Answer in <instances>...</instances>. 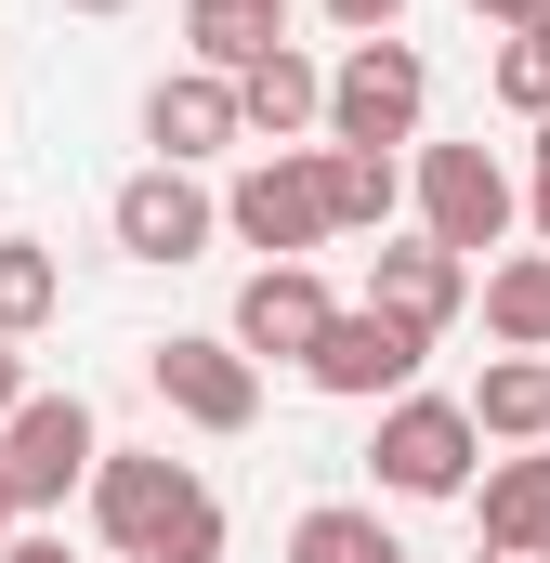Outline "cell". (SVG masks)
<instances>
[{"mask_svg": "<svg viewBox=\"0 0 550 563\" xmlns=\"http://www.w3.org/2000/svg\"><path fill=\"white\" fill-rule=\"evenodd\" d=\"M144 380H157L170 420H197V432H250V420H263V367H250L237 341H210V328L144 341Z\"/></svg>", "mask_w": 550, "mask_h": 563, "instance_id": "obj_6", "label": "cell"}, {"mask_svg": "<svg viewBox=\"0 0 550 563\" xmlns=\"http://www.w3.org/2000/svg\"><path fill=\"white\" fill-rule=\"evenodd\" d=\"M367 301L446 341V328L472 314V263H459V250H432V236H381V250H367Z\"/></svg>", "mask_w": 550, "mask_h": 563, "instance_id": "obj_12", "label": "cell"}, {"mask_svg": "<svg viewBox=\"0 0 550 563\" xmlns=\"http://www.w3.org/2000/svg\"><path fill=\"white\" fill-rule=\"evenodd\" d=\"M485 551H550V445L485 459Z\"/></svg>", "mask_w": 550, "mask_h": 563, "instance_id": "obj_14", "label": "cell"}, {"mask_svg": "<svg viewBox=\"0 0 550 563\" xmlns=\"http://www.w3.org/2000/svg\"><path fill=\"white\" fill-rule=\"evenodd\" d=\"M485 79H498V106H512V119H550V26L498 40V66H485Z\"/></svg>", "mask_w": 550, "mask_h": 563, "instance_id": "obj_21", "label": "cell"}, {"mask_svg": "<svg viewBox=\"0 0 550 563\" xmlns=\"http://www.w3.org/2000/svg\"><path fill=\"white\" fill-rule=\"evenodd\" d=\"M328 13H341L354 40H394V13H407V0H328Z\"/></svg>", "mask_w": 550, "mask_h": 563, "instance_id": "obj_22", "label": "cell"}, {"mask_svg": "<svg viewBox=\"0 0 550 563\" xmlns=\"http://www.w3.org/2000/svg\"><path fill=\"white\" fill-rule=\"evenodd\" d=\"M53 301H66V276H53V250H40V236H0V341L53 328Z\"/></svg>", "mask_w": 550, "mask_h": 563, "instance_id": "obj_20", "label": "cell"}, {"mask_svg": "<svg viewBox=\"0 0 550 563\" xmlns=\"http://www.w3.org/2000/svg\"><path fill=\"white\" fill-rule=\"evenodd\" d=\"M288 563H407V538H394L381 511H354V498H315V511L288 525Z\"/></svg>", "mask_w": 550, "mask_h": 563, "instance_id": "obj_19", "label": "cell"}, {"mask_svg": "<svg viewBox=\"0 0 550 563\" xmlns=\"http://www.w3.org/2000/svg\"><path fill=\"white\" fill-rule=\"evenodd\" d=\"M472 13H485L498 40H525V26H550V0H472Z\"/></svg>", "mask_w": 550, "mask_h": 563, "instance_id": "obj_23", "label": "cell"}, {"mask_svg": "<svg viewBox=\"0 0 550 563\" xmlns=\"http://www.w3.org/2000/svg\"><path fill=\"white\" fill-rule=\"evenodd\" d=\"M144 144H157L170 170H197V157L250 144V106H237V79H223V66H184V79H157V92H144Z\"/></svg>", "mask_w": 550, "mask_h": 563, "instance_id": "obj_11", "label": "cell"}, {"mask_svg": "<svg viewBox=\"0 0 550 563\" xmlns=\"http://www.w3.org/2000/svg\"><path fill=\"white\" fill-rule=\"evenodd\" d=\"M106 236H119L132 263H197V250L223 236V197H210L197 170H170V157H157V170H132V184L106 197Z\"/></svg>", "mask_w": 550, "mask_h": 563, "instance_id": "obj_8", "label": "cell"}, {"mask_svg": "<svg viewBox=\"0 0 550 563\" xmlns=\"http://www.w3.org/2000/svg\"><path fill=\"white\" fill-rule=\"evenodd\" d=\"M92 538L119 563H223V498L170 445H106L92 472Z\"/></svg>", "mask_w": 550, "mask_h": 563, "instance_id": "obj_1", "label": "cell"}, {"mask_svg": "<svg viewBox=\"0 0 550 563\" xmlns=\"http://www.w3.org/2000/svg\"><path fill=\"white\" fill-rule=\"evenodd\" d=\"M237 106H250V132L288 144V132H328V66L301 53V40H275L263 66H237Z\"/></svg>", "mask_w": 550, "mask_h": 563, "instance_id": "obj_13", "label": "cell"}, {"mask_svg": "<svg viewBox=\"0 0 550 563\" xmlns=\"http://www.w3.org/2000/svg\"><path fill=\"white\" fill-rule=\"evenodd\" d=\"M26 420V354H13V341H0V432Z\"/></svg>", "mask_w": 550, "mask_h": 563, "instance_id": "obj_24", "label": "cell"}, {"mask_svg": "<svg viewBox=\"0 0 550 563\" xmlns=\"http://www.w3.org/2000/svg\"><path fill=\"white\" fill-rule=\"evenodd\" d=\"M13 525H26V498H13V472H0V551H13Z\"/></svg>", "mask_w": 550, "mask_h": 563, "instance_id": "obj_27", "label": "cell"}, {"mask_svg": "<svg viewBox=\"0 0 550 563\" xmlns=\"http://www.w3.org/2000/svg\"><path fill=\"white\" fill-rule=\"evenodd\" d=\"M0 472H13V498H26V511H53L66 485H92V472H106V420H92L79 394H26V420L0 432Z\"/></svg>", "mask_w": 550, "mask_h": 563, "instance_id": "obj_9", "label": "cell"}, {"mask_svg": "<svg viewBox=\"0 0 550 563\" xmlns=\"http://www.w3.org/2000/svg\"><path fill=\"white\" fill-rule=\"evenodd\" d=\"M315 170H328V223H341V236H381L394 197H407V170H394L381 144H315Z\"/></svg>", "mask_w": 550, "mask_h": 563, "instance_id": "obj_15", "label": "cell"}, {"mask_svg": "<svg viewBox=\"0 0 550 563\" xmlns=\"http://www.w3.org/2000/svg\"><path fill=\"white\" fill-rule=\"evenodd\" d=\"M66 13H132V0H66Z\"/></svg>", "mask_w": 550, "mask_h": 563, "instance_id": "obj_28", "label": "cell"}, {"mask_svg": "<svg viewBox=\"0 0 550 563\" xmlns=\"http://www.w3.org/2000/svg\"><path fill=\"white\" fill-rule=\"evenodd\" d=\"M328 314H341V301H328V276H315V263H263V276L237 288V328H223V341H237L250 367H275V354H288V367H315Z\"/></svg>", "mask_w": 550, "mask_h": 563, "instance_id": "obj_10", "label": "cell"}, {"mask_svg": "<svg viewBox=\"0 0 550 563\" xmlns=\"http://www.w3.org/2000/svg\"><path fill=\"white\" fill-rule=\"evenodd\" d=\"M525 157H538V250H550V119H538V144H525Z\"/></svg>", "mask_w": 550, "mask_h": 563, "instance_id": "obj_25", "label": "cell"}, {"mask_svg": "<svg viewBox=\"0 0 550 563\" xmlns=\"http://www.w3.org/2000/svg\"><path fill=\"white\" fill-rule=\"evenodd\" d=\"M184 40H197V66H263L275 40H288V0H184Z\"/></svg>", "mask_w": 550, "mask_h": 563, "instance_id": "obj_16", "label": "cell"}, {"mask_svg": "<svg viewBox=\"0 0 550 563\" xmlns=\"http://www.w3.org/2000/svg\"><path fill=\"white\" fill-rule=\"evenodd\" d=\"M485 563H550V551H485Z\"/></svg>", "mask_w": 550, "mask_h": 563, "instance_id": "obj_29", "label": "cell"}, {"mask_svg": "<svg viewBox=\"0 0 550 563\" xmlns=\"http://www.w3.org/2000/svg\"><path fill=\"white\" fill-rule=\"evenodd\" d=\"M223 236L263 250V263H301V250L341 236V223H328V170H315V144H275V157H250V170L223 184Z\"/></svg>", "mask_w": 550, "mask_h": 563, "instance_id": "obj_3", "label": "cell"}, {"mask_svg": "<svg viewBox=\"0 0 550 563\" xmlns=\"http://www.w3.org/2000/svg\"><path fill=\"white\" fill-rule=\"evenodd\" d=\"M0 563H66V538H13V551H0Z\"/></svg>", "mask_w": 550, "mask_h": 563, "instance_id": "obj_26", "label": "cell"}, {"mask_svg": "<svg viewBox=\"0 0 550 563\" xmlns=\"http://www.w3.org/2000/svg\"><path fill=\"white\" fill-rule=\"evenodd\" d=\"M419 354H432V328H407V314H381V301H354V314H328V341H315V394H354V407H394L419 380Z\"/></svg>", "mask_w": 550, "mask_h": 563, "instance_id": "obj_7", "label": "cell"}, {"mask_svg": "<svg viewBox=\"0 0 550 563\" xmlns=\"http://www.w3.org/2000/svg\"><path fill=\"white\" fill-rule=\"evenodd\" d=\"M512 170L485 157V144H419V236L432 250H459V263H485L498 236H512Z\"/></svg>", "mask_w": 550, "mask_h": 563, "instance_id": "obj_5", "label": "cell"}, {"mask_svg": "<svg viewBox=\"0 0 550 563\" xmlns=\"http://www.w3.org/2000/svg\"><path fill=\"white\" fill-rule=\"evenodd\" d=\"M485 328L512 341V354H550V250H512V263H485Z\"/></svg>", "mask_w": 550, "mask_h": 563, "instance_id": "obj_18", "label": "cell"}, {"mask_svg": "<svg viewBox=\"0 0 550 563\" xmlns=\"http://www.w3.org/2000/svg\"><path fill=\"white\" fill-rule=\"evenodd\" d=\"M472 459H485L472 394H394L381 432H367V472H381L394 498H472Z\"/></svg>", "mask_w": 550, "mask_h": 563, "instance_id": "obj_2", "label": "cell"}, {"mask_svg": "<svg viewBox=\"0 0 550 563\" xmlns=\"http://www.w3.org/2000/svg\"><path fill=\"white\" fill-rule=\"evenodd\" d=\"M472 420L498 432V445H550V354H498L472 380Z\"/></svg>", "mask_w": 550, "mask_h": 563, "instance_id": "obj_17", "label": "cell"}, {"mask_svg": "<svg viewBox=\"0 0 550 563\" xmlns=\"http://www.w3.org/2000/svg\"><path fill=\"white\" fill-rule=\"evenodd\" d=\"M419 106H432V66H419V40H354L341 66H328V144H419Z\"/></svg>", "mask_w": 550, "mask_h": 563, "instance_id": "obj_4", "label": "cell"}]
</instances>
